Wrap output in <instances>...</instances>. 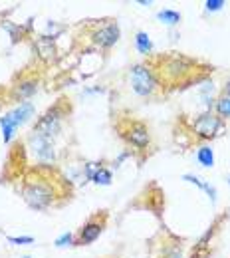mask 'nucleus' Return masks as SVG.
Returning <instances> with one entry per match:
<instances>
[{"mask_svg":"<svg viewBox=\"0 0 230 258\" xmlns=\"http://www.w3.org/2000/svg\"><path fill=\"white\" fill-rule=\"evenodd\" d=\"M22 199L34 211H46L56 199L54 183H50V179L46 177L28 179L26 185L22 187Z\"/></svg>","mask_w":230,"mask_h":258,"instance_id":"1","label":"nucleus"},{"mask_svg":"<svg viewBox=\"0 0 230 258\" xmlns=\"http://www.w3.org/2000/svg\"><path fill=\"white\" fill-rule=\"evenodd\" d=\"M129 82H131V90L139 97H153L157 94V90L161 88L157 72L149 64L133 66L131 74H129Z\"/></svg>","mask_w":230,"mask_h":258,"instance_id":"2","label":"nucleus"},{"mask_svg":"<svg viewBox=\"0 0 230 258\" xmlns=\"http://www.w3.org/2000/svg\"><path fill=\"white\" fill-rule=\"evenodd\" d=\"M64 107H62V103H56L54 107H50L38 121H36V125H34V133H38L40 137H44V139H48V141H52L54 143V139L60 135V131H62V123H64Z\"/></svg>","mask_w":230,"mask_h":258,"instance_id":"3","label":"nucleus"},{"mask_svg":"<svg viewBox=\"0 0 230 258\" xmlns=\"http://www.w3.org/2000/svg\"><path fill=\"white\" fill-rule=\"evenodd\" d=\"M191 66H193V60L181 56V54H171L165 58V62L161 64V80H167V82H181L189 72H191Z\"/></svg>","mask_w":230,"mask_h":258,"instance_id":"4","label":"nucleus"},{"mask_svg":"<svg viewBox=\"0 0 230 258\" xmlns=\"http://www.w3.org/2000/svg\"><path fill=\"white\" fill-rule=\"evenodd\" d=\"M220 129H222V119L212 111H204L193 121V131L198 139H212L218 135Z\"/></svg>","mask_w":230,"mask_h":258,"instance_id":"5","label":"nucleus"},{"mask_svg":"<svg viewBox=\"0 0 230 258\" xmlns=\"http://www.w3.org/2000/svg\"><path fill=\"white\" fill-rule=\"evenodd\" d=\"M28 149L32 151V155L42 163V165H54L56 161V149H54V143L40 137L38 133H30L28 137Z\"/></svg>","mask_w":230,"mask_h":258,"instance_id":"6","label":"nucleus"},{"mask_svg":"<svg viewBox=\"0 0 230 258\" xmlns=\"http://www.w3.org/2000/svg\"><path fill=\"white\" fill-rule=\"evenodd\" d=\"M103 228H105V213L101 215V219H99V215L92 217L86 225L80 228V232H78V236H75V244H78V246L92 244L94 240L99 238V234L103 232Z\"/></svg>","mask_w":230,"mask_h":258,"instance_id":"7","label":"nucleus"},{"mask_svg":"<svg viewBox=\"0 0 230 258\" xmlns=\"http://www.w3.org/2000/svg\"><path fill=\"white\" fill-rule=\"evenodd\" d=\"M117 40H119V26H117V22H111V20L109 22H103L101 26H98L92 32V42L98 48H103V50L115 46Z\"/></svg>","mask_w":230,"mask_h":258,"instance_id":"8","label":"nucleus"},{"mask_svg":"<svg viewBox=\"0 0 230 258\" xmlns=\"http://www.w3.org/2000/svg\"><path fill=\"white\" fill-rule=\"evenodd\" d=\"M123 137L127 139V143L137 147V149H147L151 145V133H149V127L141 121H131L129 127L125 129Z\"/></svg>","mask_w":230,"mask_h":258,"instance_id":"9","label":"nucleus"},{"mask_svg":"<svg viewBox=\"0 0 230 258\" xmlns=\"http://www.w3.org/2000/svg\"><path fill=\"white\" fill-rule=\"evenodd\" d=\"M38 86H40V82L36 78H24V80H20V82H16L12 86V97L22 103V101L30 99L38 92Z\"/></svg>","mask_w":230,"mask_h":258,"instance_id":"10","label":"nucleus"},{"mask_svg":"<svg viewBox=\"0 0 230 258\" xmlns=\"http://www.w3.org/2000/svg\"><path fill=\"white\" fill-rule=\"evenodd\" d=\"M8 113H10L12 121L16 123V127H22L24 123H28V121L34 117L36 107H34L32 101H22V103H18L14 109H10Z\"/></svg>","mask_w":230,"mask_h":258,"instance_id":"11","label":"nucleus"},{"mask_svg":"<svg viewBox=\"0 0 230 258\" xmlns=\"http://www.w3.org/2000/svg\"><path fill=\"white\" fill-rule=\"evenodd\" d=\"M36 50H38V56L44 60V62H52L56 58V48H54V38L44 34L36 40Z\"/></svg>","mask_w":230,"mask_h":258,"instance_id":"12","label":"nucleus"},{"mask_svg":"<svg viewBox=\"0 0 230 258\" xmlns=\"http://www.w3.org/2000/svg\"><path fill=\"white\" fill-rule=\"evenodd\" d=\"M0 129H2V139H4V143H10L12 141V137L16 135V123L12 121V117H10V113H4L2 117H0Z\"/></svg>","mask_w":230,"mask_h":258,"instance_id":"13","label":"nucleus"},{"mask_svg":"<svg viewBox=\"0 0 230 258\" xmlns=\"http://www.w3.org/2000/svg\"><path fill=\"white\" fill-rule=\"evenodd\" d=\"M197 161L200 163V167H204V169H212V167H214V151H212L210 145L198 147Z\"/></svg>","mask_w":230,"mask_h":258,"instance_id":"14","label":"nucleus"},{"mask_svg":"<svg viewBox=\"0 0 230 258\" xmlns=\"http://www.w3.org/2000/svg\"><path fill=\"white\" fill-rule=\"evenodd\" d=\"M183 181L197 185L200 191H204V193L210 197V201H216V189H214V187H210L208 183H204L202 179H198L197 175H191V173H187V175H183Z\"/></svg>","mask_w":230,"mask_h":258,"instance_id":"15","label":"nucleus"},{"mask_svg":"<svg viewBox=\"0 0 230 258\" xmlns=\"http://www.w3.org/2000/svg\"><path fill=\"white\" fill-rule=\"evenodd\" d=\"M135 48L139 50V54L149 56V54L153 52V42H151L149 34H147V32H137V34H135Z\"/></svg>","mask_w":230,"mask_h":258,"instance_id":"16","label":"nucleus"},{"mask_svg":"<svg viewBox=\"0 0 230 258\" xmlns=\"http://www.w3.org/2000/svg\"><path fill=\"white\" fill-rule=\"evenodd\" d=\"M111 179H113L111 171H109V169H105V167H101V165H98V167H96L94 175L90 177V181H94L96 185H103V187L111 185Z\"/></svg>","mask_w":230,"mask_h":258,"instance_id":"17","label":"nucleus"},{"mask_svg":"<svg viewBox=\"0 0 230 258\" xmlns=\"http://www.w3.org/2000/svg\"><path fill=\"white\" fill-rule=\"evenodd\" d=\"M157 20H161L163 24L167 26H177L179 22H181V14L177 12V10H169V8H165L161 12H157Z\"/></svg>","mask_w":230,"mask_h":258,"instance_id":"18","label":"nucleus"},{"mask_svg":"<svg viewBox=\"0 0 230 258\" xmlns=\"http://www.w3.org/2000/svg\"><path fill=\"white\" fill-rule=\"evenodd\" d=\"M214 109H216L214 113H216L220 119H222V117H230V97L222 94V96L214 101Z\"/></svg>","mask_w":230,"mask_h":258,"instance_id":"19","label":"nucleus"},{"mask_svg":"<svg viewBox=\"0 0 230 258\" xmlns=\"http://www.w3.org/2000/svg\"><path fill=\"white\" fill-rule=\"evenodd\" d=\"M58 248H64V246H71V244H75V236L71 234V232H64V234H60L58 238H56V242H54Z\"/></svg>","mask_w":230,"mask_h":258,"instance_id":"20","label":"nucleus"},{"mask_svg":"<svg viewBox=\"0 0 230 258\" xmlns=\"http://www.w3.org/2000/svg\"><path fill=\"white\" fill-rule=\"evenodd\" d=\"M222 6H226L224 0H206L204 2V8L208 12H218V10H222Z\"/></svg>","mask_w":230,"mask_h":258,"instance_id":"21","label":"nucleus"},{"mask_svg":"<svg viewBox=\"0 0 230 258\" xmlns=\"http://www.w3.org/2000/svg\"><path fill=\"white\" fill-rule=\"evenodd\" d=\"M8 242L16 244V246H24V244H32V236H8Z\"/></svg>","mask_w":230,"mask_h":258,"instance_id":"22","label":"nucleus"},{"mask_svg":"<svg viewBox=\"0 0 230 258\" xmlns=\"http://www.w3.org/2000/svg\"><path fill=\"white\" fill-rule=\"evenodd\" d=\"M224 96H228V97H230V80L226 82V86H224Z\"/></svg>","mask_w":230,"mask_h":258,"instance_id":"23","label":"nucleus"},{"mask_svg":"<svg viewBox=\"0 0 230 258\" xmlns=\"http://www.w3.org/2000/svg\"><path fill=\"white\" fill-rule=\"evenodd\" d=\"M22 258H34V256H22Z\"/></svg>","mask_w":230,"mask_h":258,"instance_id":"24","label":"nucleus"},{"mask_svg":"<svg viewBox=\"0 0 230 258\" xmlns=\"http://www.w3.org/2000/svg\"><path fill=\"white\" fill-rule=\"evenodd\" d=\"M228 187H230V177H228Z\"/></svg>","mask_w":230,"mask_h":258,"instance_id":"25","label":"nucleus"}]
</instances>
